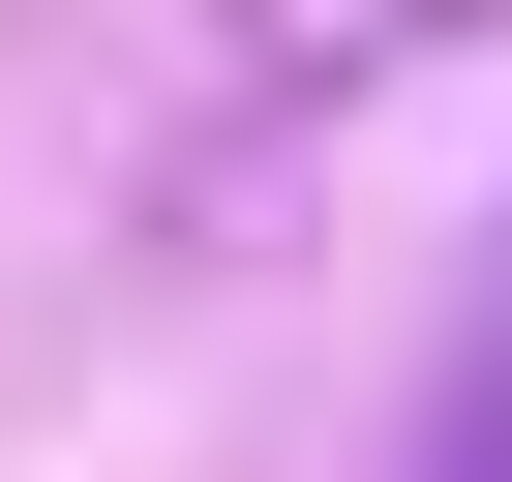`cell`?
Listing matches in <instances>:
<instances>
[{
	"label": "cell",
	"mask_w": 512,
	"mask_h": 482,
	"mask_svg": "<svg viewBox=\"0 0 512 482\" xmlns=\"http://www.w3.org/2000/svg\"><path fill=\"white\" fill-rule=\"evenodd\" d=\"M392 31H422V0H241V61H302V91H332V61H392Z\"/></svg>",
	"instance_id": "obj_1"
},
{
	"label": "cell",
	"mask_w": 512,
	"mask_h": 482,
	"mask_svg": "<svg viewBox=\"0 0 512 482\" xmlns=\"http://www.w3.org/2000/svg\"><path fill=\"white\" fill-rule=\"evenodd\" d=\"M422 482H512V392H482V422H452V452H422Z\"/></svg>",
	"instance_id": "obj_2"
}]
</instances>
